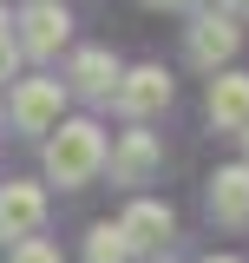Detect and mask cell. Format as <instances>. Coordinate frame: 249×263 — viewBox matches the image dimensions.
<instances>
[{"label": "cell", "mask_w": 249, "mask_h": 263, "mask_svg": "<svg viewBox=\"0 0 249 263\" xmlns=\"http://www.w3.org/2000/svg\"><path fill=\"white\" fill-rule=\"evenodd\" d=\"M39 224H46V191H39V184H20V178L0 184V243H7V237L20 243V237H33Z\"/></svg>", "instance_id": "obj_7"}, {"label": "cell", "mask_w": 249, "mask_h": 263, "mask_svg": "<svg viewBox=\"0 0 249 263\" xmlns=\"http://www.w3.org/2000/svg\"><path fill=\"white\" fill-rule=\"evenodd\" d=\"M98 171H105V132L92 119L53 125V138H46V178L59 191H79V184H92Z\"/></svg>", "instance_id": "obj_1"}, {"label": "cell", "mask_w": 249, "mask_h": 263, "mask_svg": "<svg viewBox=\"0 0 249 263\" xmlns=\"http://www.w3.org/2000/svg\"><path fill=\"white\" fill-rule=\"evenodd\" d=\"M112 99H118V112H125V119H151V112H164V105H171V72H164V66L118 72Z\"/></svg>", "instance_id": "obj_4"}, {"label": "cell", "mask_w": 249, "mask_h": 263, "mask_svg": "<svg viewBox=\"0 0 249 263\" xmlns=\"http://www.w3.org/2000/svg\"><path fill=\"white\" fill-rule=\"evenodd\" d=\"M13 66H20V40H13L7 13H0V79H13Z\"/></svg>", "instance_id": "obj_14"}, {"label": "cell", "mask_w": 249, "mask_h": 263, "mask_svg": "<svg viewBox=\"0 0 249 263\" xmlns=\"http://www.w3.org/2000/svg\"><path fill=\"white\" fill-rule=\"evenodd\" d=\"M243 145H249V125H243Z\"/></svg>", "instance_id": "obj_18"}, {"label": "cell", "mask_w": 249, "mask_h": 263, "mask_svg": "<svg viewBox=\"0 0 249 263\" xmlns=\"http://www.w3.org/2000/svg\"><path fill=\"white\" fill-rule=\"evenodd\" d=\"M105 164H112V184H151V171L164 164V145L151 132H125L118 145H105Z\"/></svg>", "instance_id": "obj_5"}, {"label": "cell", "mask_w": 249, "mask_h": 263, "mask_svg": "<svg viewBox=\"0 0 249 263\" xmlns=\"http://www.w3.org/2000/svg\"><path fill=\"white\" fill-rule=\"evenodd\" d=\"M243 46V27H236V13L230 7H210V13H197V27H190V66H203V72H217L230 53Z\"/></svg>", "instance_id": "obj_2"}, {"label": "cell", "mask_w": 249, "mask_h": 263, "mask_svg": "<svg viewBox=\"0 0 249 263\" xmlns=\"http://www.w3.org/2000/svg\"><path fill=\"white\" fill-rule=\"evenodd\" d=\"M118 230H125V250H164L171 243V204H151V197H138L131 211L118 217Z\"/></svg>", "instance_id": "obj_8"}, {"label": "cell", "mask_w": 249, "mask_h": 263, "mask_svg": "<svg viewBox=\"0 0 249 263\" xmlns=\"http://www.w3.org/2000/svg\"><path fill=\"white\" fill-rule=\"evenodd\" d=\"M7 263H59V250L33 230V237H20V243H13V257H7Z\"/></svg>", "instance_id": "obj_13"}, {"label": "cell", "mask_w": 249, "mask_h": 263, "mask_svg": "<svg viewBox=\"0 0 249 263\" xmlns=\"http://www.w3.org/2000/svg\"><path fill=\"white\" fill-rule=\"evenodd\" d=\"M131 250H125V230L118 224H92V237H86V263H125Z\"/></svg>", "instance_id": "obj_12"}, {"label": "cell", "mask_w": 249, "mask_h": 263, "mask_svg": "<svg viewBox=\"0 0 249 263\" xmlns=\"http://www.w3.org/2000/svg\"><path fill=\"white\" fill-rule=\"evenodd\" d=\"M210 125L243 132L249 125V72H217L210 79Z\"/></svg>", "instance_id": "obj_10"}, {"label": "cell", "mask_w": 249, "mask_h": 263, "mask_svg": "<svg viewBox=\"0 0 249 263\" xmlns=\"http://www.w3.org/2000/svg\"><path fill=\"white\" fill-rule=\"evenodd\" d=\"M72 92H86V99H112V86H118V60L105 53V46H86V53H72Z\"/></svg>", "instance_id": "obj_11"}, {"label": "cell", "mask_w": 249, "mask_h": 263, "mask_svg": "<svg viewBox=\"0 0 249 263\" xmlns=\"http://www.w3.org/2000/svg\"><path fill=\"white\" fill-rule=\"evenodd\" d=\"M210 263H243V257H210Z\"/></svg>", "instance_id": "obj_17"}, {"label": "cell", "mask_w": 249, "mask_h": 263, "mask_svg": "<svg viewBox=\"0 0 249 263\" xmlns=\"http://www.w3.org/2000/svg\"><path fill=\"white\" fill-rule=\"evenodd\" d=\"M223 7H230V13H236V20H243V13H249V0H223Z\"/></svg>", "instance_id": "obj_15"}, {"label": "cell", "mask_w": 249, "mask_h": 263, "mask_svg": "<svg viewBox=\"0 0 249 263\" xmlns=\"http://www.w3.org/2000/svg\"><path fill=\"white\" fill-rule=\"evenodd\" d=\"M13 27H20V33H13V40H20V53H33V60H53V53L66 46V33H72V20H66L59 0H33Z\"/></svg>", "instance_id": "obj_3"}, {"label": "cell", "mask_w": 249, "mask_h": 263, "mask_svg": "<svg viewBox=\"0 0 249 263\" xmlns=\"http://www.w3.org/2000/svg\"><path fill=\"white\" fill-rule=\"evenodd\" d=\"M151 7H184V0H151Z\"/></svg>", "instance_id": "obj_16"}, {"label": "cell", "mask_w": 249, "mask_h": 263, "mask_svg": "<svg viewBox=\"0 0 249 263\" xmlns=\"http://www.w3.org/2000/svg\"><path fill=\"white\" fill-rule=\"evenodd\" d=\"M59 105H66L59 79H20L13 86V125L20 132H53L59 125Z\"/></svg>", "instance_id": "obj_6"}, {"label": "cell", "mask_w": 249, "mask_h": 263, "mask_svg": "<svg viewBox=\"0 0 249 263\" xmlns=\"http://www.w3.org/2000/svg\"><path fill=\"white\" fill-rule=\"evenodd\" d=\"M210 217L230 230L249 224V164H223L217 178H210Z\"/></svg>", "instance_id": "obj_9"}]
</instances>
